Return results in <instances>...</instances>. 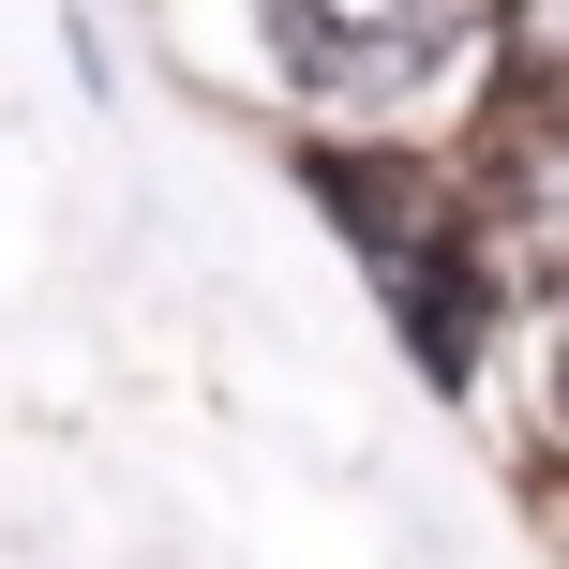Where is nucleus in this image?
I'll return each mask as SVG.
<instances>
[{
    "instance_id": "obj_1",
    "label": "nucleus",
    "mask_w": 569,
    "mask_h": 569,
    "mask_svg": "<svg viewBox=\"0 0 569 569\" xmlns=\"http://www.w3.org/2000/svg\"><path fill=\"white\" fill-rule=\"evenodd\" d=\"M300 180L345 210V256H360L375 300L405 315L420 375H435V390H480V345H495V256H480V226H465L435 180L375 166V150H330V136L300 150Z\"/></svg>"
},
{
    "instance_id": "obj_2",
    "label": "nucleus",
    "mask_w": 569,
    "mask_h": 569,
    "mask_svg": "<svg viewBox=\"0 0 569 569\" xmlns=\"http://www.w3.org/2000/svg\"><path fill=\"white\" fill-rule=\"evenodd\" d=\"M284 76L330 90V106H390V90H420L435 60L480 30V0H256Z\"/></svg>"
},
{
    "instance_id": "obj_3",
    "label": "nucleus",
    "mask_w": 569,
    "mask_h": 569,
    "mask_svg": "<svg viewBox=\"0 0 569 569\" xmlns=\"http://www.w3.org/2000/svg\"><path fill=\"white\" fill-rule=\"evenodd\" d=\"M540 435L569 450V330H555V360H540Z\"/></svg>"
}]
</instances>
